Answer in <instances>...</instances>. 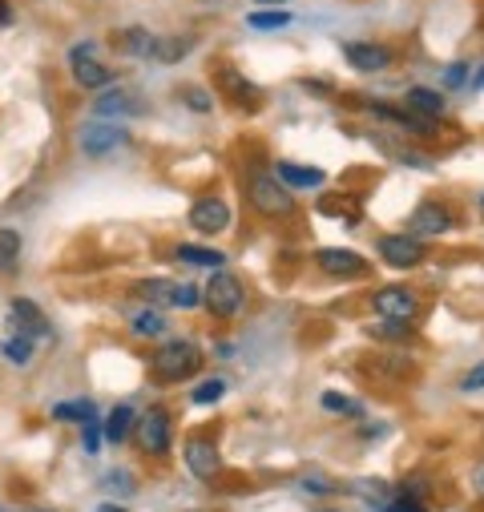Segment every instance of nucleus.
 I'll return each mask as SVG.
<instances>
[{
  "label": "nucleus",
  "mask_w": 484,
  "mask_h": 512,
  "mask_svg": "<svg viewBox=\"0 0 484 512\" xmlns=\"http://www.w3.org/2000/svg\"><path fill=\"white\" fill-rule=\"evenodd\" d=\"M202 371V347L194 339H166L154 355H150V375L162 383V388H174V383H186Z\"/></svg>",
  "instance_id": "obj_1"
},
{
  "label": "nucleus",
  "mask_w": 484,
  "mask_h": 512,
  "mask_svg": "<svg viewBox=\"0 0 484 512\" xmlns=\"http://www.w3.org/2000/svg\"><path fill=\"white\" fill-rule=\"evenodd\" d=\"M247 202L263 218H291L295 214V194L279 182L275 170H251L247 174Z\"/></svg>",
  "instance_id": "obj_2"
},
{
  "label": "nucleus",
  "mask_w": 484,
  "mask_h": 512,
  "mask_svg": "<svg viewBox=\"0 0 484 512\" xmlns=\"http://www.w3.org/2000/svg\"><path fill=\"white\" fill-rule=\"evenodd\" d=\"M134 436H138L142 456L166 460L174 452V416H170V408H146V412H138Z\"/></svg>",
  "instance_id": "obj_3"
},
{
  "label": "nucleus",
  "mask_w": 484,
  "mask_h": 512,
  "mask_svg": "<svg viewBox=\"0 0 484 512\" xmlns=\"http://www.w3.org/2000/svg\"><path fill=\"white\" fill-rule=\"evenodd\" d=\"M247 303V291H242V279L230 275V271H214L210 283L202 287V307L214 315V319H234Z\"/></svg>",
  "instance_id": "obj_4"
},
{
  "label": "nucleus",
  "mask_w": 484,
  "mask_h": 512,
  "mask_svg": "<svg viewBox=\"0 0 484 512\" xmlns=\"http://www.w3.org/2000/svg\"><path fill=\"white\" fill-rule=\"evenodd\" d=\"M77 146H81L85 158H109L113 150L130 146V130H126L121 121H101V117H93L89 125H81Z\"/></svg>",
  "instance_id": "obj_5"
},
{
  "label": "nucleus",
  "mask_w": 484,
  "mask_h": 512,
  "mask_svg": "<svg viewBox=\"0 0 484 512\" xmlns=\"http://www.w3.org/2000/svg\"><path fill=\"white\" fill-rule=\"evenodd\" d=\"M380 259L392 271H412V267H420L428 259V246L416 234H384L380 238Z\"/></svg>",
  "instance_id": "obj_6"
},
{
  "label": "nucleus",
  "mask_w": 484,
  "mask_h": 512,
  "mask_svg": "<svg viewBox=\"0 0 484 512\" xmlns=\"http://www.w3.org/2000/svg\"><path fill=\"white\" fill-rule=\"evenodd\" d=\"M372 311L380 319H404V323H416L420 319V295L412 287H380L372 295Z\"/></svg>",
  "instance_id": "obj_7"
},
{
  "label": "nucleus",
  "mask_w": 484,
  "mask_h": 512,
  "mask_svg": "<svg viewBox=\"0 0 484 512\" xmlns=\"http://www.w3.org/2000/svg\"><path fill=\"white\" fill-rule=\"evenodd\" d=\"M182 460H186V468H190L198 480H206V484L222 472V452H218V444H214L206 432H194V436L182 444Z\"/></svg>",
  "instance_id": "obj_8"
},
{
  "label": "nucleus",
  "mask_w": 484,
  "mask_h": 512,
  "mask_svg": "<svg viewBox=\"0 0 484 512\" xmlns=\"http://www.w3.org/2000/svg\"><path fill=\"white\" fill-rule=\"evenodd\" d=\"M315 267L331 279H359V275H368V259L363 254H355L351 246H323L315 250Z\"/></svg>",
  "instance_id": "obj_9"
},
{
  "label": "nucleus",
  "mask_w": 484,
  "mask_h": 512,
  "mask_svg": "<svg viewBox=\"0 0 484 512\" xmlns=\"http://www.w3.org/2000/svg\"><path fill=\"white\" fill-rule=\"evenodd\" d=\"M190 226L198 230V234H222V230H230V206H226V198H218V194H202V198H194V206H190Z\"/></svg>",
  "instance_id": "obj_10"
},
{
  "label": "nucleus",
  "mask_w": 484,
  "mask_h": 512,
  "mask_svg": "<svg viewBox=\"0 0 484 512\" xmlns=\"http://www.w3.org/2000/svg\"><path fill=\"white\" fill-rule=\"evenodd\" d=\"M452 226H456V218H452V210H448L444 202H424V206H416L412 218H408V234H416V238H440V234H448Z\"/></svg>",
  "instance_id": "obj_11"
},
{
  "label": "nucleus",
  "mask_w": 484,
  "mask_h": 512,
  "mask_svg": "<svg viewBox=\"0 0 484 512\" xmlns=\"http://www.w3.org/2000/svg\"><path fill=\"white\" fill-rule=\"evenodd\" d=\"M343 57H347V65H351L355 73H384V69L396 61V53H392L388 45H372V41H351V45H343Z\"/></svg>",
  "instance_id": "obj_12"
},
{
  "label": "nucleus",
  "mask_w": 484,
  "mask_h": 512,
  "mask_svg": "<svg viewBox=\"0 0 484 512\" xmlns=\"http://www.w3.org/2000/svg\"><path fill=\"white\" fill-rule=\"evenodd\" d=\"M138 113H146V105L130 89H113L93 101V117H101V121H121V117H138Z\"/></svg>",
  "instance_id": "obj_13"
},
{
  "label": "nucleus",
  "mask_w": 484,
  "mask_h": 512,
  "mask_svg": "<svg viewBox=\"0 0 484 512\" xmlns=\"http://www.w3.org/2000/svg\"><path fill=\"white\" fill-rule=\"evenodd\" d=\"M9 315H13V327L21 335H29V339H45L49 335V319H45V311L33 299H13L9 303Z\"/></svg>",
  "instance_id": "obj_14"
},
{
  "label": "nucleus",
  "mask_w": 484,
  "mask_h": 512,
  "mask_svg": "<svg viewBox=\"0 0 484 512\" xmlns=\"http://www.w3.org/2000/svg\"><path fill=\"white\" fill-rule=\"evenodd\" d=\"M174 263H182V267H198V271H222V267H226V254L214 250V246L178 242V246H174Z\"/></svg>",
  "instance_id": "obj_15"
},
{
  "label": "nucleus",
  "mask_w": 484,
  "mask_h": 512,
  "mask_svg": "<svg viewBox=\"0 0 484 512\" xmlns=\"http://www.w3.org/2000/svg\"><path fill=\"white\" fill-rule=\"evenodd\" d=\"M404 101H408V113H416V117H424V121L444 117V93H436V89H428V85H412V89L404 93Z\"/></svg>",
  "instance_id": "obj_16"
},
{
  "label": "nucleus",
  "mask_w": 484,
  "mask_h": 512,
  "mask_svg": "<svg viewBox=\"0 0 484 512\" xmlns=\"http://www.w3.org/2000/svg\"><path fill=\"white\" fill-rule=\"evenodd\" d=\"M275 174H279V182H283L287 190H319V186L327 182L323 170H315V166H295V162H279Z\"/></svg>",
  "instance_id": "obj_17"
},
{
  "label": "nucleus",
  "mask_w": 484,
  "mask_h": 512,
  "mask_svg": "<svg viewBox=\"0 0 484 512\" xmlns=\"http://www.w3.org/2000/svg\"><path fill=\"white\" fill-rule=\"evenodd\" d=\"M134 428H138V412H134L130 404H117V408L105 416V424H101V432H105V440H109L113 448H117V444H126Z\"/></svg>",
  "instance_id": "obj_18"
},
{
  "label": "nucleus",
  "mask_w": 484,
  "mask_h": 512,
  "mask_svg": "<svg viewBox=\"0 0 484 512\" xmlns=\"http://www.w3.org/2000/svg\"><path fill=\"white\" fill-rule=\"evenodd\" d=\"M73 81L81 89H105V85H113V73L93 57H73Z\"/></svg>",
  "instance_id": "obj_19"
},
{
  "label": "nucleus",
  "mask_w": 484,
  "mask_h": 512,
  "mask_svg": "<svg viewBox=\"0 0 484 512\" xmlns=\"http://www.w3.org/2000/svg\"><path fill=\"white\" fill-rule=\"evenodd\" d=\"M117 49H121V53H130V57H142V61H146V57L154 61L158 37H154V33H146L142 25H134V29H126V33L117 37Z\"/></svg>",
  "instance_id": "obj_20"
},
{
  "label": "nucleus",
  "mask_w": 484,
  "mask_h": 512,
  "mask_svg": "<svg viewBox=\"0 0 484 512\" xmlns=\"http://www.w3.org/2000/svg\"><path fill=\"white\" fill-rule=\"evenodd\" d=\"M166 327H170V319L162 315V307H142V311H134V319H130V331H134L138 339H158V335H166Z\"/></svg>",
  "instance_id": "obj_21"
},
{
  "label": "nucleus",
  "mask_w": 484,
  "mask_h": 512,
  "mask_svg": "<svg viewBox=\"0 0 484 512\" xmlns=\"http://www.w3.org/2000/svg\"><path fill=\"white\" fill-rule=\"evenodd\" d=\"M174 287L178 283H170V279H142L134 291L146 307H174Z\"/></svg>",
  "instance_id": "obj_22"
},
{
  "label": "nucleus",
  "mask_w": 484,
  "mask_h": 512,
  "mask_svg": "<svg viewBox=\"0 0 484 512\" xmlns=\"http://www.w3.org/2000/svg\"><path fill=\"white\" fill-rule=\"evenodd\" d=\"M218 85L230 89V101H234V105H242V101L259 105V85H251L247 77H238L234 69H222V73H218Z\"/></svg>",
  "instance_id": "obj_23"
},
{
  "label": "nucleus",
  "mask_w": 484,
  "mask_h": 512,
  "mask_svg": "<svg viewBox=\"0 0 484 512\" xmlns=\"http://www.w3.org/2000/svg\"><path fill=\"white\" fill-rule=\"evenodd\" d=\"M21 234L13 230V226H5L0 230V275H17V267H21Z\"/></svg>",
  "instance_id": "obj_24"
},
{
  "label": "nucleus",
  "mask_w": 484,
  "mask_h": 512,
  "mask_svg": "<svg viewBox=\"0 0 484 512\" xmlns=\"http://www.w3.org/2000/svg\"><path fill=\"white\" fill-rule=\"evenodd\" d=\"M319 408L331 412V416H343V420H363V404L351 400V396H339V392H323L319 396Z\"/></svg>",
  "instance_id": "obj_25"
},
{
  "label": "nucleus",
  "mask_w": 484,
  "mask_h": 512,
  "mask_svg": "<svg viewBox=\"0 0 484 512\" xmlns=\"http://www.w3.org/2000/svg\"><path fill=\"white\" fill-rule=\"evenodd\" d=\"M53 420H61V424H89V420H97V408H93V400L53 404Z\"/></svg>",
  "instance_id": "obj_26"
},
{
  "label": "nucleus",
  "mask_w": 484,
  "mask_h": 512,
  "mask_svg": "<svg viewBox=\"0 0 484 512\" xmlns=\"http://www.w3.org/2000/svg\"><path fill=\"white\" fill-rule=\"evenodd\" d=\"M190 49H194V37H158L154 61H158V65H174V61H182Z\"/></svg>",
  "instance_id": "obj_27"
},
{
  "label": "nucleus",
  "mask_w": 484,
  "mask_h": 512,
  "mask_svg": "<svg viewBox=\"0 0 484 512\" xmlns=\"http://www.w3.org/2000/svg\"><path fill=\"white\" fill-rule=\"evenodd\" d=\"M33 347H37V339H29V335H21V331L0 343L5 359H9V363H17V367H29V363H33Z\"/></svg>",
  "instance_id": "obj_28"
},
{
  "label": "nucleus",
  "mask_w": 484,
  "mask_h": 512,
  "mask_svg": "<svg viewBox=\"0 0 484 512\" xmlns=\"http://www.w3.org/2000/svg\"><path fill=\"white\" fill-rule=\"evenodd\" d=\"M247 25L259 29V33H275V29H287L291 25V13L287 9H263V13H251Z\"/></svg>",
  "instance_id": "obj_29"
},
{
  "label": "nucleus",
  "mask_w": 484,
  "mask_h": 512,
  "mask_svg": "<svg viewBox=\"0 0 484 512\" xmlns=\"http://www.w3.org/2000/svg\"><path fill=\"white\" fill-rule=\"evenodd\" d=\"M222 396H226V379H222V375H210V379H202L198 388L190 392V400H194V404H202V408H206V404H218Z\"/></svg>",
  "instance_id": "obj_30"
},
{
  "label": "nucleus",
  "mask_w": 484,
  "mask_h": 512,
  "mask_svg": "<svg viewBox=\"0 0 484 512\" xmlns=\"http://www.w3.org/2000/svg\"><path fill=\"white\" fill-rule=\"evenodd\" d=\"M416 331V323H404V319H384V323H372L368 335L372 339H408Z\"/></svg>",
  "instance_id": "obj_31"
},
{
  "label": "nucleus",
  "mask_w": 484,
  "mask_h": 512,
  "mask_svg": "<svg viewBox=\"0 0 484 512\" xmlns=\"http://www.w3.org/2000/svg\"><path fill=\"white\" fill-rule=\"evenodd\" d=\"M174 307H178V311L202 307V287H198V283H178V287H174Z\"/></svg>",
  "instance_id": "obj_32"
},
{
  "label": "nucleus",
  "mask_w": 484,
  "mask_h": 512,
  "mask_svg": "<svg viewBox=\"0 0 484 512\" xmlns=\"http://www.w3.org/2000/svg\"><path fill=\"white\" fill-rule=\"evenodd\" d=\"M101 440H105V432H101V420H89V424H81V448H85V456H97V452H101Z\"/></svg>",
  "instance_id": "obj_33"
},
{
  "label": "nucleus",
  "mask_w": 484,
  "mask_h": 512,
  "mask_svg": "<svg viewBox=\"0 0 484 512\" xmlns=\"http://www.w3.org/2000/svg\"><path fill=\"white\" fill-rule=\"evenodd\" d=\"M105 488H109V492L117 488V492H126V496H130V492H138V480H134V472H130V468H117V472H109V476H105Z\"/></svg>",
  "instance_id": "obj_34"
},
{
  "label": "nucleus",
  "mask_w": 484,
  "mask_h": 512,
  "mask_svg": "<svg viewBox=\"0 0 484 512\" xmlns=\"http://www.w3.org/2000/svg\"><path fill=\"white\" fill-rule=\"evenodd\" d=\"M182 101H186L194 113H210V105H214V101H210V93H206V89H198V85L182 89Z\"/></svg>",
  "instance_id": "obj_35"
},
{
  "label": "nucleus",
  "mask_w": 484,
  "mask_h": 512,
  "mask_svg": "<svg viewBox=\"0 0 484 512\" xmlns=\"http://www.w3.org/2000/svg\"><path fill=\"white\" fill-rule=\"evenodd\" d=\"M299 488L311 492V496H335V492H339V484H331V480H323V476H303Z\"/></svg>",
  "instance_id": "obj_36"
},
{
  "label": "nucleus",
  "mask_w": 484,
  "mask_h": 512,
  "mask_svg": "<svg viewBox=\"0 0 484 512\" xmlns=\"http://www.w3.org/2000/svg\"><path fill=\"white\" fill-rule=\"evenodd\" d=\"M380 512H428V504L424 500H408V496H392Z\"/></svg>",
  "instance_id": "obj_37"
},
{
  "label": "nucleus",
  "mask_w": 484,
  "mask_h": 512,
  "mask_svg": "<svg viewBox=\"0 0 484 512\" xmlns=\"http://www.w3.org/2000/svg\"><path fill=\"white\" fill-rule=\"evenodd\" d=\"M460 392H484V363H476L472 371L460 375Z\"/></svg>",
  "instance_id": "obj_38"
},
{
  "label": "nucleus",
  "mask_w": 484,
  "mask_h": 512,
  "mask_svg": "<svg viewBox=\"0 0 484 512\" xmlns=\"http://www.w3.org/2000/svg\"><path fill=\"white\" fill-rule=\"evenodd\" d=\"M464 81H468V61H456V65L444 73V85H448V89H460Z\"/></svg>",
  "instance_id": "obj_39"
},
{
  "label": "nucleus",
  "mask_w": 484,
  "mask_h": 512,
  "mask_svg": "<svg viewBox=\"0 0 484 512\" xmlns=\"http://www.w3.org/2000/svg\"><path fill=\"white\" fill-rule=\"evenodd\" d=\"M472 492L476 496H484V456L476 460V468H472Z\"/></svg>",
  "instance_id": "obj_40"
},
{
  "label": "nucleus",
  "mask_w": 484,
  "mask_h": 512,
  "mask_svg": "<svg viewBox=\"0 0 484 512\" xmlns=\"http://www.w3.org/2000/svg\"><path fill=\"white\" fill-rule=\"evenodd\" d=\"M97 512H130V508L117 504V500H105V504H97Z\"/></svg>",
  "instance_id": "obj_41"
},
{
  "label": "nucleus",
  "mask_w": 484,
  "mask_h": 512,
  "mask_svg": "<svg viewBox=\"0 0 484 512\" xmlns=\"http://www.w3.org/2000/svg\"><path fill=\"white\" fill-rule=\"evenodd\" d=\"M13 21V9H9V0H0V29H5Z\"/></svg>",
  "instance_id": "obj_42"
},
{
  "label": "nucleus",
  "mask_w": 484,
  "mask_h": 512,
  "mask_svg": "<svg viewBox=\"0 0 484 512\" xmlns=\"http://www.w3.org/2000/svg\"><path fill=\"white\" fill-rule=\"evenodd\" d=\"M472 89H484V65H480V73L472 77Z\"/></svg>",
  "instance_id": "obj_43"
},
{
  "label": "nucleus",
  "mask_w": 484,
  "mask_h": 512,
  "mask_svg": "<svg viewBox=\"0 0 484 512\" xmlns=\"http://www.w3.org/2000/svg\"><path fill=\"white\" fill-rule=\"evenodd\" d=\"M259 5H267V9H283L287 0H259Z\"/></svg>",
  "instance_id": "obj_44"
},
{
  "label": "nucleus",
  "mask_w": 484,
  "mask_h": 512,
  "mask_svg": "<svg viewBox=\"0 0 484 512\" xmlns=\"http://www.w3.org/2000/svg\"><path fill=\"white\" fill-rule=\"evenodd\" d=\"M25 512H53V508H25Z\"/></svg>",
  "instance_id": "obj_45"
},
{
  "label": "nucleus",
  "mask_w": 484,
  "mask_h": 512,
  "mask_svg": "<svg viewBox=\"0 0 484 512\" xmlns=\"http://www.w3.org/2000/svg\"><path fill=\"white\" fill-rule=\"evenodd\" d=\"M480 210H484V194H480Z\"/></svg>",
  "instance_id": "obj_46"
},
{
  "label": "nucleus",
  "mask_w": 484,
  "mask_h": 512,
  "mask_svg": "<svg viewBox=\"0 0 484 512\" xmlns=\"http://www.w3.org/2000/svg\"><path fill=\"white\" fill-rule=\"evenodd\" d=\"M323 512H339V508H323Z\"/></svg>",
  "instance_id": "obj_47"
},
{
  "label": "nucleus",
  "mask_w": 484,
  "mask_h": 512,
  "mask_svg": "<svg viewBox=\"0 0 484 512\" xmlns=\"http://www.w3.org/2000/svg\"><path fill=\"white\" fill-rule=\"evenodd\" d=\"M186 512H198V508H186Z\"/></svg>",
  "instance_id": "obj_48"
}]
</instances>
